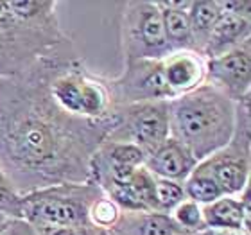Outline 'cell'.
Segmentation results:
<instances>
[{
	"label": "cell",
	"mask_w": 251,
	"mask_h": 235,
	"mask_svg": "<svg viewBox=\"0 0 251 235\" xmlns=\"http://www.w3.org/2000/svg\"><path fill=\"white\" fill-rule=\"evenodd\" d=\"M74 42L27 72L0 79V171L24 194L61 183L90 182V162L115 117L94 122L68 115L49 92L50 68Z\"/></svg>",
	"instance_id": "cell-1"
},
{
	"label": "cell",
	"mask_w": 251,
	"mask_h": 235,
	"mask_svg": "<svg viewBox=\"0 0 251 235\" xmlns=\"http://www.w3.org/2000/svg\"><path fill=\"white\" fill-rule=\"evenodd\" d=\"M58 7L54 0H0V79L27 72L74 42L61 27Z\"/></svg>",
	"instance_id": "cell-2"
},
{
	"label": "cell",
	"mask_w": 251,
	"mask_h": 235,
	"mask_svg": "<svg viewBox=\"0 0 251 235\" xmlns=\"http://www.w3.org/2000/svg\"><path fill=\"white\" fill-rule=\"evenodd\" d=\"M239 104L210 83L169 101L171 138L203 162L228 144L235 133Z\"/></svg>",
	"instance_id": "cell-3"
},
{
	"label": "cell",
	"mask_w": 251,
	"mask_h": 235,
	"mask_svg": "<svg viewBox=\"0 0 251 235\" xmlns=\"http://www.w3.org/2000/svg\"><path fill=\"white\" fill-rule=\"evenodd\" d=\"M102 190L94 182L61 183L22 196V219L34 230L90 226L88 210Z\"/></svg>",
	"instance_id": "cell-4"
},
{
	"label": "cell",
	"mask_w": 251,
	"mask_h": 235,
	"mask_svg": "<svg viewBox=\"0 0 251 235\" xmlns=\"http://www.w3.org/2000/svg\"><path fill=\"white\" fill-rule=\"evenodd\" d=\"M122 59H163L171 52L163 31L162 15L154 0H127L122 4Z\"/></svg>",
	"instance_id": "cell-5"
},
{
	"label": "cell",
	"mask_w": 251,
	"mask_h": 235,
	"mask_svg": "<svg viewBox=\"0 0 251 235\" xmlns=\"http://www.w3.org/2000/svg\"><path fill=\"white\" fill-rule=\"evenodd\" d=\"M223 196H239L250 187L251 178V117L250 104H239L235 133L223 149L201 162Z\"/></svg>",
	"instance_id": "cell-6"
},
{
	"label": "cell",
	"mask_w": 251,
	"mask_h": 235,
	"mask_svg": "<svg viewBox=\"0 0 251 235\" xmlns=\"http://www.w3.org/2000/svg\"><path fill=\"white\" fill-rule=\"evenodd\" d=\"M113 117L115 122L106 138L133 144L146 157L171 136L169 101L121 106L113 110Z\"/></svg>",
	"instance_id": "cell-7"
},
{
	"label": "cell",
	"mask_w": 251,
	"mask_h": 235,
	"mask_svg": "<svg viewBox=\"0 0 251 235\" xmlns=\"http://www.w3.org/2000/svg\"><path fill=\"white\" fill-rule=\"evenodd\" d=\"M113 110L121 106L171 101L162 59H127L122 72L115 78H106Z\"/></svg>",
	"instance_id": "cell-8"
},
{
	"label": "cell",
	"mask_w": 251,
	"mask_h": 235,
	"mask_svg": "<svg viewBox=\"0 0 251 235\" xmlns=\"http://www.w3.org/2000/svg\"><path fill=\"white\" fill-rule=\"evenodd\" d=\"M206 83L219 88L235 104H251V40L206 59Z\"/></svg>",
	"instance_id": "cell-9"
},
{
	"label": "cell",
	"mask_w": 251,
	"mask_h": 235,
	"mask_svg": "<svg viewBox=\"0 0 251 235\" xmlns=\"http://www.w3.org/2000/svg\"><path fill=\"white\" fill-rule=\"evenodd\" d=\"M146 155L133 144L104 138L90 162V182L102 192L127 182L135 171L144 167Z\"/></svg>",
	"instance_id": "cell-10"
},
{
	"label": "cell",
	"mask_w": 251,
	"mask_h": 235,
	"mask_svg": "<svg viewBox=\"0 0 251 235\" xmlns=\"http://www.w3.org/2000/svg\"><path fill=\"white\" fill-rule=\"evenodd\" d=\"M162 68L173 99L206 83V58L196 51L169 52L162 59Z\"/></svg>",
	"instance_id": "cell-11"
},
{
	"label": "cell",
	"mask_w": 251,
	"mask_h": 235,
	"mask_svg": "<svg viewBox=\"0 0 251 235\" xmlns=\"http://www.w3.org/2000/svg\"><path fill=\"white\" fill-rule=\"evenodd\" d=\"M198 160L183 144L169 136L162 146H158L146 157L144 167L154 178L173 180L183 183L194 169L198 167Z\"/></svg>",
	"instance_id": "cell-12"
},
{
	"label": "cell",
	"mask_w": 251,
	"mask_h": 235,
	"mask_svg": "<svg viewBox=\"0 0 251 235\" xmlns=\"http://www.w3.org/2000/svg\"><path fill=\"white\" fill-rule=\"evenodd\" d=\"M203 219L206 228L242 230L251 235V201L250 187L239 196H221L203 207Z\"/></svg>",
	"instance_id": "cell-13"
},
{
	"label": "cell",
	"mask_w": 251,
	"mask_h": 235,
	"mask_svg": "<svg viewBox=\"0 0 251 235\" xmlns=\"http://www.w3.org/2000/svg\"><path fill=\"white\" fill-rule=\"evenodd\" d=\"M248 40H251V18L223 13L204 45L203 56L206 59L217 58L221 54L230 52L231 49L239 47Z\"/></svg>",
	"instance_id": "cell-14"
},
{
	"label": "cell",
	"mask_w": 251,
	"mask_h": 235,
	"mask_svg": "<svg viewBox=\"0 0 251 235\" xmlns=\"http://www.w3.org/2000/svg\"><path fill=\"white\" fill-rule=\"evenodd\" d=\"M187 4L188 0H156L171 52H174V51H196L187 16Z\"/></svg>",
	"instance_id": "cell-15"
},
{
	"label": "cell",
	"mask_w": 251,
	"mask_h": 235,
	"mask_svg": "<svg viewBox=\"0 0 251 235\" xmlns=\"http://www.w3.org/2000/svg\"><path fill=\"white\" fill-rule=\"evenodd\" d=\"M111 232L117 235H187L171 214L163 212H122L121 221Z\"/></svg>",
	"instance_id": "cell-16"
},
{
	"label": "cell",
	"mask_w": 251,
	"mask_h": 235,
	"mask_svg": "<svg viewBox=\"0 0 251 235\" xmlns=\"http://www.w3.org/2000/svg\"><path fill=\"white\" fill-rule=\"evenodd\" d=\"M221 7L217 0H188L187 16L192 31L196 51L203 54V49L221 18Z\"/></svg>",
	"instance_id": "cell-17"
},
{
	"label": "cell",
	"mask_w": 251,
	"mask_h": 235,
	"mask_svg": "<svg viewBox=\"0 0 251 235\" xmlns=\"http://www.w3.org/2000/svg\"><path fill=\"white\" fill-rule=\"evenodd\" d=\"M183 190L185 198L201 205V207L210 205L212 201H215V199H219L223 196L219 185L215 183L212 174L206 171V167L201 162L198 163V167L194 169L190 176L183 182Z\"/></svg>",
	"instance_id": "cell-18"
},
{
	"label": "cell",
	"mask_w": 251,
	"mask_h": 235,
	"mask_svg": "<svg viewBox=\"0 0 251 235\" xmlns=\"http://www.w3.org/2000/svg\"><path fill=\"white\" fill-rule=\"evenodd\" d=\"M122 210L121 207L113 201L111 198H108L106 194H102L99 199H95L92 207L88 210V223L90 226H94L95 230L108 232L113 230L117 226V223L121 221Z\"/></svg>",
	"instance_id": "cell-19"
},
{
	"label": "cell",
	"mask_w": 251,
	"mask_h": 235,
	"mask_svg": "<svg viewBox=\"0 0 251 235\" xmlns=\"http://www.w3.org/2000/svg\"><path fill=\"white\" fill-rule=\"evenodd\" d=\"M171 217L187 235H198L206 228L203 219V207L190 199H183L171 212Z\"/></svg>",
	"instance_id": "cell-20"
},
{
	"label": "cell",
	"mask_w": 251,
	"mask_h": 235,
	"mask_svg": "<svg viewBox=\"0 0 251 235\" xmlns=\"http://www.w3.org/2000/svg\"><path fill=\"white\" fill-rule=\"evenodd\" d=\"M129 185L133 188V192H135L136 199L140 201L142 209L146 212H149V210L158 212L156 190H154L156 178L152 176L146 167H140L138 171H135V174L129 178Z\"/></svg>",
	"instance_id": "cell-21"
},
{
	"label": "cell",
	"mask_w": 251,
	"mask_h": 235,
	"mask_svg": "<svg viewBox=\"0 0 251 235\" xmlns=\"http://www.w3.org/2000/svg\"><path fill=\"white\" fill-rule=\"evenodd\" d=\"M154 190H156L158 212H163V214H171L183 199H187L185 198L183 183L173 182V180H160V178H156Z\"/></svg>",
	"instance_id": "cell-22"
},
{
	"label": "cell",
	"mask_w": 251,
	"mask_h": 235,
	"mask_svg": "<svg viewBox=\"0 0 251 235\" xmlns=\"http://www.w3.org/2000/svg\"><path fill=\"white\" fill-rule=\"evenodd\" d=\"M0 214L7 219H22V194L13 187L9 178L0 171Z\"/></svg>",
	"instance_id": "cell-23"
},
{
	"label": "cell",
	"mask_w": 251,
	"mask_h": 235,
	"mask_svg": "<svg viewBox=\"0 0 251 235\" xmlns=\"http://www.w3.org/2000/svg\"><path fill=\"white\" fill-rule=\"evenodd\" d=\"M223 13L248 16L251 18V2L250 0H217Z\"/></svg>",
	"instance_id": "cell-24"
},
{
	"label": "cell",
	"mask_w": 251,
	"mask_h": 235,
	"mask_svg": "<svg viewBox=\"0 0 251 235\" xmlns=\"http://www.w3.org/2000/svg\"><path fill=\"white\" fill-rule=\"evenodd\" d=\"M94 226H67V228H45L36 230L38 235H99Z\"/></svg>",
	"instance_id": "cell-25"
},
{
	"label": "cell",
	"mask_w": 251,
	"mask_h": 235,
	"mask_svg": "<svg viewBox=\"0 0 251 235\" xmlns=\"http://www.w3.org/2000/svg\"><path fill=\"white\" fill-rule=\"evenodd\" d=\"M198 235H248L242 230H226V228H204Z\"/></svg>",
	"instance_id": "cell-26"
},
{
	"label": "cell",
	"mask_w": 251,
	"mask_h": 235,
	"mask_svg": "<svg viewBox=\"0 0 251 235\" xmlns=\"http://www.w3.org/2000/svg\"><path fill=\"white\" fill-rule=\"evenodd\" d=\"M20 228H22V219H13L2 235H20Z\"/></svg>",
	"instance_id": "cell-27"
},
{
	"label": "cell",
	"mask_w": 251,
	"mask_h": 235,
	"mask_svg": "<svg viewBox=\"0 0 251 235\" xmlns=\"http://www.w3.org/2000/svg\"><path fill=\"white\" fill-rule=\"evenodd\" d=\"M20 235H38L36 230L32 228L29 223H25V221L22 219V228H20Z\"/></svg>",
	"instance_id": "cell-28"
},
{
	"label": "cell",
	"mask_w": 251,
	"mask_h": 235,
	"mask_svg": "<svg viewBox=\"0 0 251 235\" xmlns=\"http://www.w3.org/2000/svg\"><path fill=\"white\" fill-rule=\"evenodd\" d=\"M13 219H7V217H0V235L4 234L5 232V228H7V226H9V223Z\"/></svg>",
	"instance_id": "cell-29"
},
{
	"label": "cell",
	"mask_w": 251,
	"mask_h": 235,
	"mask_svg": "<svg viewBox=\"0 0 251 235\" xmlns=\"http://www.w3.org/2000/svg\"><path fill=\"white\" fill-rule=\"evenodd\" d=\"M99 235H117V234H115V232L108 230V232H99Z\"/></svg>",
	"instance_id": "cell-30"
},
{
	"label": "cell",
	"mask_w": 251,
	"mask_h": 235,
	"mask_svg": "<svg viewBox=\"0 0 251 235\" xmlns=\"http://www.w3.org/2000/svg\"><path fill=\"white\" fill-rule=\"evenodd\" d=\"M0 217H5V215H2V214H0Z\"/></svg>",
	"instance_id": "cell-31"
}]
</instances>
